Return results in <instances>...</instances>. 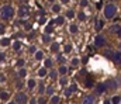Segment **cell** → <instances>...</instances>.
I'll return each mask as SVG.
<instances>
[{
    "instance_id": "6da1fadb",
    "label": "cell",
    "mask_w": 121,
    "mask_h": 104,
    "mask_svg": "<svg viewBox=\"0 0 121 104\" xmlns=\"http://www.w3.org/2000/svg\"><path fill=\"white\" fill-rule=\"evenodd\" d=\"M117 13H118V6L116 3L108 1V3L104 4V7H103V16H104L106 20H113L117 16Z\"/></svg>"
},
{
    "instance_id": "7a4b0ae2",
    "label": "cell",
    "mask_w": 121,
    "mask_h": 104,
    "mask_svg": "<svg viewBox=\"0 0 121 104\" xmlns=\"http://www.w3.org/2000/svg\"><path fill=\"white\" fill-rule=\"evenodd\" d=\"M14 16V8L10 4H4L0 8V18L1 20H10Z\"/></svg>"
},
{
    "instance_id": "3957f363",
    "label": "cell",
    "mask_w": 121,
    "mask_h": 104,
    "mask_svg": "<svg viewBox=\"0 0 121 104\" xmlns=\"http://www.w3.org/2000/svg\"><path fill=\"white\" fill-rule=\"evenodd\" d=\"M94 48H106L107 45V38L104 34H97L94 37V42H93Z\"/></svg>"
},
{
    "instance_id": "277c9868",
    "label": "cell",
    "mask_w": 121,
    "mask_h": 104,
    "mask_svg": "<svg viewBox=\"0 0 121 104\" xmlns=\"http://www.w3.org/2000/svg\"><path fill=\"white\" fill-rule=\"evenodd\" d=\"M104 84H106V87H107V90H117L118 89V82H117V79H114V77H111V79H107L106 82H104Z\"/></svg>"
},
{
    "instance_id": "5b68a950",
    "label": "cell",
    "mask_w": 121,
    "mask_h": 104,
    "mask_svg": "<svg viewBox=\"0 0 121 104\" xmlns=\"http://www.w3.org/2000/svg\"><path fill=\"white\" fill-rule=\"evenodd\" d=\"M78 92V84L76 83H70L69 84V87H65L63 89V94L66 96V97H70L73 93H76Z\"/></svg>"
},
{
    "instance_id": "8992f818",
    "label": "cell",
    "mask_w": 121,
    "mask_h": 104,
    "mask_svg": "<svg viewBox=\"0 0 121 104\" xmlns=\"http://www.w3.org/2000/svg\"><path fill=\"white\" fill-rule=\"evenodd\" d=\"M106 92H108V90H107V87H106V84L103 82L101 83H96V86H94V94L96 96H101Z\"/></svg>"
},
{
    "instance_id": "52a82bcc",
    "label": "cell",
    "mask_w": 121,
    "mask_h": 104,
    "mask_svg": "<svg viewBox=\"0 0 121 104\" xmlns=\"http://www.w3.org/2000/svg\"><path fill=\"white\" fill-rule=\"evenodd\" d=\"M27 101H28V97L24 92H18L16 94V103L17 104H26Z\"/></svg>"
},
{
    "instance_id": "ba28073f",
    "label": "cell",
    "mask_w": 121,
    "mask_h": 104,
    "mask_svg": "<svg viewBox=\"0 0 121 104\" xmlns=\"http://www.w3.org/2000/svg\"><path fill=\"white\" fill-rule=\"evenodd\" d=\"M83 82H85V86H86L87 89H91V87H94V86H96L94 77H93L91 75H86V76H85V79H83Z\"/></svg>"
},
{
    "instance_id": "9c48e42d",
    "label": "cell",
    "mask_w": 121,
    "mask_h": 104,
    "mask_svg": "<svg viewBox=\"0 0 121 104\" xmlns=\"http://www.w3.org/2000/svg\"><path fill=\"white\" fill-rule=\"evenodd\" d=\"M111 62L114 63V65H121V52L118 49H116V51H113V56H111Z\"/></svg>"
},
{
    "instance_id": "30bf717a",
    "label": "cell",
    "mask_w": 121,
    "mask_h": 104,
    "mask_svg": "<svg viewBox=\"0 0 121 104\" xmlns=\"http://www.w3.org/2000/svg\"><path fill=\"white\" fill-rule=\"evenodd\" d=\"M82 104H96V94H86L82 97Z\"/></svg>"
},
{
    "instance_id": "8fae6325",
    "label": "cell",
    "mask_w": 121,
    "mask_h": 104,
    "mask_svg": "<svg viewBox=\"0 0 121 104\" xmlns=\"http://www.w3.org/2000/svg\"><path fill=\"white\" fill-rule=\"evenodd\" d=\"M104 25H106V18H99V20H96V24H94V30H96L97 33H100V31L104 28Z\"/></svg>"
},
{
    "instance_id": "7c38bea8",
    "label": "cell",
    "mask_w": 121,
    "mask_h": 104,
    "mask_svg": "<svg viewBox=\"0 0 121 104\" xmlns=\"http://www.w3.org/2000/svg\"><path fill=\"white\" fill-rule=\"evenodd\" d=\"M30 14V8L27 7V6H21L20 8H18V16L20 17H27Z\"/></svg>"
},
{
    "instance_id": "4fadbf2b",
    "label": "cell",
    "mask_w": 121,
    "mask_h": 104,
    "mask_svg": "<svg viewBox=\"0 0 121 104\" xmlns=\"http://www.w3.org/2000/svg\"><path fill=\"white\" fill-rule=\"evenodd\" d=\"M52 21H54V24H55V25H63V23H65V17H62V16H58V17H56V18H55V20H52Z\"/></svg>"
},
{
    "instance_id": "5bb4252c",
    "label": "cell",
    "mask_w": 121,
    "mask_h": 104,
    "mask_svg": "<svg viewBox=\"0 0 121 104\" xmlns=\"http://www.w3.org/2000/svg\"><path fill=\"white\" fill-rule=\"evenodd\" d=\"M68 72H69V69H68V66H65V65H60L59 68H58V73L62 75V76H65Z\"/></svg>"
},
{
    "instance_id": "9a60e30c",
    "label": "cell",
    "mask_w": 121,
    "mask_h": 104,
    "mask_svg": "<svg viewBox=\"0 0 121 104\" xmlns=\"http://www.w3.org/2000/svg\"><path fill=\"white\" fill-rule=\"evenodd\" d=\"M113 51H114V49H104V51H103V56H106L107 59H110V61H111V56H113Z\"/></svg>"
},
{
    "instance_id": "2e32d148",
    "label": "cell",
    "mask_w": 121,
    "mask_h": 104,
    "mask_svg": "<svg viewBox=\"0 0 121 104\" xmlns=\"http://www.w3.org/2000/svg\"><path fill=\"white\" fill-rule=\"evenodd\" d=\"M59 49H60V46H59V44H58V42H54V44L51 45V52L58 54V52H59Z\"/></svg>"
},
{
    "instance_id": "e0dca14e",
    "label": "cell",
    "mask_w": 121,
    "mask_h": 104,
    "mask_svg": "<svg viewBox=\"0 0 121 104\" xmlns=\"http://www.w3.org/2000/svg\"><path fill=\"white\" fill-rule=\"evenodd\" d=\"M118 25H120V24H113V25H110V28H108V33H110L111 35H116L117 30H118Z\"/></svg>"
},
{
    "instance_id": "ac0fdd59",
    "label": "cell",
    "mask_w": 121,
    "mask_h": 104,
    "mask_svg": "<svg viewBox=\"0 0 121 104\" xmlns=\"http://www.w3.org/2000/svg\"><path fill=\"white\" fill-rule=\"evenodd\" d=\"M65 17H66V18H69V20H70V18H73V17H75V11H73L72 8L66 10V13H65Z\"/></svg>"
},
{
    "instance_id": "d6986e66",
    "label": "cell",
    "mask_w": 121,
    "mask_h": 104,
    "mask_svg": "<svg viewBox=\"0 0 121 104\" xmlns=\"http://www.w3.org/2000/svg\"><path fill=\"white\" fill-rule=\"evenodd\" d=\"M78 18H79V21H86L87 16H86L85 11H79V13H78Z\"/></svg>"
},
{
    "instance_id": "ffe728a7",
    "label": "cell",
    "mask_w": 121,
    "mask_h": 104,
    "mask_svg": "<svg viewBox=\"0 0 121 104\" xmlns=\"http://www.w3.org/2000/svg\"><path fill=\"white\" fill-rule=\"evenodd\" d=\"M45 90H47L45 84H44L42 82H39V84H38V93H39V94H44V93H45Z\"/></svg>"
},
{
    "instance_id": "44dd1931",
    "label": "cell",
    "mask_w": 121,
    "mask_h": 104,
    "mask_svg": "<svg viewBox=\"0 0 121 104\" xmlns=\"http://www.w3.org/2000/svg\"><path fill=\"white\" fill-rule=\"evenodd\" d=\"M48 75H49V77H51L52 80H55V79H56V76H58V70H56V69H51Z\"/></svg>"
},
{
    "instance_id": "7402d4cb",
    "label": "cell",
    "mask_w": 121,
    "mask_h": 104,
    "mask_svg": "<svg viewBox=\"0 0 121 104\" xmlns=\"http://www.w3.org/2000/svg\"><path fill=\"white\" fill-rule=\"evenodd\" d=\"M69 31H70V34H76V33L79 31V27H78L76 24H70V27H69Z\"/></svg>"
},
{
    "instance_id": "603a6c76",
    "label": "cell",
    "mask_w": 121,
    "mask_h": 104,
    "mask_svg": "<svg viewBox=\"0 0 121 104\" xmlns=\"http://www.w3.org/2000/svg\"><path fill=\"white\" fill-rule=\"evenodd\" d=\"M52 25H54V21H51V23L47 25V28H45V34H51V33L54 31V27H52Z\"/></svg>"
},
{
    "instance_id": "cb8c5ba5",
    "label": "cell",
    "mask_w": 121,
    "mask_h": 104,
    "mask_svg": "<svg viewBox=\"0 0 121 104\" xmlns=\"http://www.w3.org/2000/svg\"><path fill=\"white\" fill-rule=\"evenodd\" d=\"M35 84H37V83H35V79H30V80L27 82V86H28V89H30V90H34Z\"/></svg>"
},
{
    "instance_id": "d4e9b609",
    "label": "cell",
    "mask_w": 121,
    "mask_h": 104,
    "mask_svg": "<svg viewBox=\"0 0 121 104\" xmlns=\"http://www.w3.org/2000/svg\"><path fill=\"white\" fill-rule=\"evenodd\" d=\"M110 100H111V104H120V101H121V96H113Z\"/></svg>"
},
{
    "instance_id": "484cf974",
    "label": "cell",
    "mask_w": 121,
    "mask_h": 104,
    "mask_svg": "<svg viewBox=\"0 0 121 104\" xmlns=\"http://www.w3.org/2000/svg\"><path fill=\"white\" fill-rule=\"evenodd\" d=\"M51 104H60V97L59 96H52L51 97Z\"/></svg>"
},
{
    "instance_id": "4316f807",
    "label": "cell",
    "mask_w": 121,
    "mask_h": 104,
    "mask_svg": "<svg viewBox=\"0 0 121 104\" xmlns=\"http://www.w3.org/2000/svg\"><path fill=\"white\" fill-rule=\"evenodd\" d=\"M51 8H52V11H54V13H59V11H60V4H58V3H54Z\"/></svg>"
},
{
    "instance_id": "83f0119b",
    "label": "cell",
    "mask_w": 121,
    "mask_h": 104,
    "mask_svg": "<svg viewBox=\"0 0 121 104\" xmlns=\"http://www.w3.org/2000/svg\"><path fill=\"white\" fill-rule=\"evenodd\" d=\"M44 58V52L42 51H37L35 52V61H41Z\"/></svg>"
},
{
    "instance_id": "f1b7e54d",
    "label": "cell",
    "mask_w": 121,
    "mask_h": 104,
    "mask_svg": "<svg viewBox=\"0 0 121 104\" xmlns=\"http://www.w3.org/2000/svg\"><path fill=\"white\" fill-rule=\"evenodd\" d=\"M47 73H48V72H47V68H41V69L38 70V76H39V77L47 76Z\"/></svg>"
},
{
    "instance_id": "f546056e",
    "label": "cell",
    "mask_w": 121,
    "mask_h": 104,
    "mask_svg": "<svg viewBox=\"0 0 121 104\" xmlns=\"http://www.w3.org/2000/svg\"><path fill=\"white\" fill-rule=\"evenodd\" d=\"M54 92H55V89H54L52 86H48L47 90H45V93H47L48 96H54Z\"/></svg>"
},
{
    "instance_id": "4dcf8cb0",
    "label": "cell",
    "mask_w": 121,
    "mask_h": 104,
    "mask_svg": "<svg viewBox=\"0 0 121 104\" xmlns=\"http://www.w3.org/2000/svg\"><path fill=\"white\" fill-rule=\"evenodd\" d=\"M63 49H65V52H66V54H69V52L72 51V44H70V42L65 44V48H63Z\"/></svg>"
},
{
    "instance_id": "1f68e13d",
    "label": "cell",
    "mask_w": 121,
    "mask_h": 104,
    "mask_svg": "<svg viewBox=\"0 0 121 104\" xmlns=\"http://www.w3.org/2000/svg\"><path fill=\"white\" fill-rule=\"evenodd\" d=\"M79 6L83 7V8L87 7V6H89V0H79Z\"/></svg>"
},
{
    "instance_id": "d6a6232c",
    "label": "cell",
    "mask_w": 121,
    "mask_h": 104,
    "mask_svg": "<svg viewBox=\"0 0 121 104\" xmlns=\"http://www.w3.org/2000/svg\"><path fill=\"white\" fill-rule=\"evenodd\" d=\"M68 82H69V80H68V79H66L65 76H62V77L59 79V83L62 84V86H66V84H68Z\"/></svg>"
},
{
    "instance_id": "836d02e7",
    "label": "cell",
    "mask_w": 121,
    "mask_h": 104,
    "mask_svg": "<svg viewBox=\"0 0 121 104\" xmlns=\"http://www.w3.org/2000/svg\"><path fill=\"white\" fill-rule=\"evenodd\" d=\"M13 48H14L16 51H18V49L21 48V42H20V41H16V42L13 44Z\"/></svg>"
},
{
    "instance_id": "e575fe53",
    "label": "cell",
    "mask_w": 121,
    "mask_h": 104,
    "mask_svg": "<svg viewBox=\"0 0 121 104\" xmlns=\"http://www.w3.org/2000/svg\"><path fill=\"white\" fill-rule=\"evenodd\" d=\"M79 63H80V61H79L78 58H73V59H72V62H70V65H72L73 68H75V66H78Z\"/></svg>"
},
{
    "instance_id": "d590c367",
    "label": "cell",
    "mask_w": 121,
    "mask_h": 104,
    "mask_svg": "<svg viewBox=\"0 0 121 104\" xmlns=\"http://www.w3.org/2000/svg\"><path fill=\"white\" fill-rule=\"evenodd\" d=\"M0 99H1V100H7V99H9V93H6V92H0Z\"/></svg>"
},
{
    "instance_id": "8d00e7d4",
    "label": "cell",
    "mask_w": 121,
    "mask_h": 104,
    "mask_svg": "<svg viewBox=\"0 0 121 104\" xmlns=\"http://www.w3.org/2000/svg\"><path fill=\"white\" fill-rule=\"evenodd\" d=\"M44 63H45V68H52V61H51L49 58H48V59H45V62H44Z\"/></svg>"
},
{
    "instance_id": "74e56055",
    "label": "cell",
    "mask_w": 121,
    "mask_h": 104,
    "mask_svg": "<svg viewBox=\"0 0 121 104\" xmlns=\"http://www.w3.org/2000/svg\"><path fill=\"white\" fill-rule=\"evenodd\" d=\"M56 61H58V62H59L60 65H63V63H65V61H66V59H65V58H63V56H62V55H58V56H56Z\"/></svg>"
},
{
    "instance_id": "f35d334b",
    "label": "cell",
    "mask_w": 121,
    "mask_h": 104,
    "mask_svg": "<svg viewBox=\"0 0 121 104\" xmlns=\"http://www.w3.org/2000/svg\"><path fill=\"white\" fill-rule=\"evenodd\" d=\"M42 39H44V42H51V37H49V34H44Z\"/></svg>"
},
{
    "instance_id": "ab89813d",
    "label": "cell",
    "mask_w": 121,
    "mask_h": 104,
    "mask_svg": "<svg viewBox=\"0 0 121 104\" xmlns=\"http://www.w3.org/2000/svg\"><path fill=\"white\" fill-rule=\"evenodd\" d=\"M9 44H10V39H9V38H3V39H1V45H4V46H7Z\"/></svg>"
},
{
    "instance_id": "60d3db41",
    "label": "cell",
    "mask_w": 121,
    "mask_h": 104,
    "mask_svg": "<svg viewBox=\"0 0 121 104\" xmlns=\"http://www.w3.org/2000/svg\"><path fill=\"white\" fill-rule=\"evenodd\" d=\"M26 75H27V70L26 69H21L18 72V76H20V77H26Z\"/></svg>"
},
{
    "instance_id": "b9f144b4",
    "label": "cell",
    "mask_w": 121,
    "mask_h": 104,
    "mask_svg": "<svg viewBox=\"0 0 121 104\" xmlns=\"http://www.w3.org/2000/svg\"><path fill=\"white\" fill-rule=\"evenodd\" d=\"M116 37H117V38L121 41V24L118 25V30H117V33H116Z\"/></svg>"
},
{
    "instance_id": "7bdbcfd3",
    "label": "cell",
    "mask_w": 121,
    "mask_h": 104,
    "mask_svg": "<svg viewBox=\"0 0 121 104\" xmlns=\"http://www.w3.org/2000/svg\"><path fill=\"white\" fill-rule=\"evenodd\" d=\"M38 104H47V99L45 97H39L38 99Z\"/></svg>"
},
{
    "instance_id": "ee69618b",
    "label": "cell",
    "mask_w": 121,
    "mask_h": 104,
    "mask_svg": "<svg viewBox=\"0 0 121 104\" xmlns=\"http://www.w3.org/2000/svg\"><path fill=\"white\" fill-rule=\"evenodd\" d=\"M24 65H26V61H24V59H20V61L17 62V66H24Z\"/></svg>"
},
{
    "instance_id": "f6af8a7d",
    "label": "cell",
    "mask_w": 121,
    "mask_h": 104,
    "mask_svg": "<svg viewBox=\"0 0 121 104\" xmlns=\"http://www.w3.org/2000/svg\"><path fill=\"white\" fill-rule=\"evenodd\" d=\"M30 104H38V100H35V97H34L30 100Z\"/></svg>"
},
{
    "instance_id": "bcb514c9",
    "label": "cell",
    "mask_w": 121,
    "mask_h": 104,
    "mask_svg": "<svg viewBox=\"0 0 121 104\" xmlns=\"http://www.w3.org/2000/svg\"><path fill=\"white\" fill-rule=\"evenodd\" d=\"M26 28H27V30H31V24L28 21H26Z\"/></svg>"
},
{
    "instance_id": "7dc6e473",
    "label": "cell",
    "mask_w": 121,
    "mask_h": 104,
    "mask_svg": "<svg viewBox=\"0 0 121 104\" xmlns=\"http://www.w3.org/2000/svg\"><path fill=\"white\" fill-rule=\"evenodd\" d=\"M30 52H37V49H35V46H30Z\"/></svg>"
},
{
    "instance_id": "c3c4849f",
    "label": "cell",
    "mask_w": 121,
    "mask_h": 104,
    "mask_svg": "<svg viewBox=\"0 0 121 104\" xmlns=\"http://www.w3.org/2000/svg\"><path fill=\"white\" fill-rule=\"evenodd\" d=\"M69 1H70V0H60V3H62V4H68Z\"/></svg>"
},
{
    "instance_id": "681fc988",
    "label": "cell",
    "mask_w": 121,
    "mask_h": 104,
    "mask_svg": "<svg viewBox=\"0 0 121 104\" xmlns=\"http://www.w3.org/2000/svg\"><path fill=\"white\" fill-rule=\"evenodd\" d=\"M103 104H111V100H108V99H107V100H104V101H103Z\"/></svg>"
},
{
    "instance_id": "f907efd6",
    "label": "cell",
    "mask_w": 121,
    "mask_h": 104,
    "mask_svg": "<svg viewBox=\"0 0 121 104\" xmlns=\"http://www.w3.org/2000/svg\"><path fill=\"white\" fill-rule=\"evenodd\" d=\"M4 56H6L4 54H0V61H4Z\"/></svg>"
},
{
    "instance_id": "816d5d0a",
    "label": "cell",
    "mask_w": 121,
    "mask_h": 104,
    "mask_svg": "<svg viewBox=\"0 0 121 104\" xmlns=\"http://www.w3.org/2000/svg\"><path fill=\"white\" fill-rule=\"evenodd\" d=\"M117 49H118V51H120V52H121V41H120V42H118V45H117Z\"/></svg>"
},
{
    "instance_id": "f5cc1de1",
    "label": "cell",
    "mask_w": 121,
    "mask_h": 104,
    "mask_svg": "<svg viewBox=\"0 0 121 104\" xmlns=\"http://www.w3.org/2000/svg\"><path fill=\"white\" fill-rule=\"evenodd\" d=\"M87 59H89V58H87V56H85V58L82 59V61H83V63H86V62H87Z\"/></svg>"
},
{
    "instance_id": "db71d44e",
    "label": "cell",
    "mask_w": 121,
    "mask_h": 104,
    "mask_svg": "<svg viewBox=\"0 0 121 104\" xmlns=\"http://www.w3.org/2000/svg\"><path fill=\"white\" fill-rule=\"evenodd\" d=\"M3 31H4V27H3V25H1V24H0V34H1V33H3Z\"/></svg>"
},
{
    "instance_id": "11a10c76",
    "label": "cell",
    "mask_w": 121,
    "mask_h": 104,
    "mask_svg": "<svg viewBox=\"0 0 121 104\" xmlns=\"http://www.w3.org/2000/svg\"><path fill=\"white\" fill-rule=\"evenodd\" d=\"M4 80H6V79H4V76L1 75V76H0V82H4Z\"/></svg>"
},
{
    "instance_id": "9f6ffc18",
    "label": "cell",
    "mask_w": 121,
    "mask_h": 104,
    "mask_svg": "<svg viewBox=\"0 0 121 104\" xmlns=\"http://www.w3.org/2000/svg\"><path fill=\"white\" fill-rule=\"evenodd\" d=\"M18 1H20V3H27L28 0H18Z\"/></svg>"
},
{
    "instance_id": "6f0895ef",
    "label": "cell",
    "mask_w": 121,
    "mask_h": 104,
    "mask_svg": "<svg viewBox=\"0 0 121 104\" xmlns=\"http://www.w3.org/2000/svg\"><path fill=\"white\" fill-rule=\"evenodd\" d=\"M7 104H17V103H7Z\"/></svg>"
},
{
    "instance_id": "680465c9",
    "label": "cell",
    "mask_w": 121,
    "mask_h": 104,
    "mask_svg": "<svg viewBox=\"0 0 121 104\" xmlns=\"http://www.w3.org/2000/svg\"><path fill=\"white\" fill-rule=\"evenodd\" d=\"M114 1H117V0H113V3H114Z\"/></svg>"
}]
</instances>
